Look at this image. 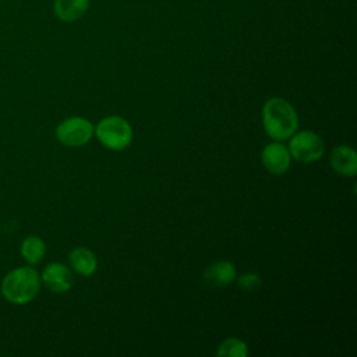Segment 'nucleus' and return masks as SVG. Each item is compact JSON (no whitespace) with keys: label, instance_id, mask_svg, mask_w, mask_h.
Wrapping results in <instances>:
<instances>
[{"label":"nucleus","instance_id":"1","mask_svg":"<svg viewBox=\"0 0 357 357\" xmlns=\"http://www.w3.org/2000/svg\"><path fill=\"white\" fill-rule=\"evenodd\" d=\"M262 124L265 132L276 139H289L298 127L296 109L282 98L268 99L262 107Z\"/></svg>","mask_w":357,"mask_h":357},{"label":"nucleus","instance_id":"2","mask_svg":"<svg viewBox=\"0 0 357 357\" xmlns=\"http://www.w3.org/2000/svg\"><path fill=\"white\" fill-rule=\"evenodd\" d=\"M40 276L32 266L11 269L1 280L0 291L6 301L24 305L31 303L40 290Z\"/></svg>","mask_w":357,"mask_h":357},{"label":"nucleus","instance_id":"3","mask_svg":"<svg viewBox=\"0 0 357 357\" xmlns=\"http://www.w3.org/2000/svg\"><path fill=\"white\" fill-rule=\"evenodd\" d=\"M93 132L98 141L112 151H123L132 141V128L130 123L120 116L105 117Z\"/></svg>","mask_w":357,"mask_h":357},{"label":"nucleus","instance_id":"4","mask_svg":"<svg viewBox=\"0 0 357 357\" xmlns=\"http://www.w3.org/2000/svg\"><path fill=\"white\" fill-rule=\"evenodd\" d=\"M325 151L324 141L312 131L294 132L290 137L289 152L297 162L311 163L322 158Z\"/></svg>","mask_w":357,"mask_h":357},{"label":"nucleus","instance_id":"5","mask_svg":"<svg viewBox=\"0 0 357 357\" xmlns=\"http://www.w3.org/2000/svg\"><path fill=\"white\" fill-rule=\"evenodd\" d=\"M93 126L84 117H68L56 128V138L66 146L78 148L85 145L93 135Z\"/></svg>","mask_w":357,"mask_h":357},{"label":"nucleus","instance_id":"6","mask_svg":"<svg viewBox=\"0 0 357 357\" xmlns=\"http://www.w3.org/2000/svg\"><path fill=\"white\" fill-rule=\"evenodd\" d=\"M40 282L53 293H66L73 287L74 278L64 264L52 262L43 269Z\"/></svg>","mask_w":357,"mask_h":357},{"label":"nucleus","instance_id":"7","mask_svg":"<svg viewBox=\"0 0 357 357\" xmlns=\"http://www.w3.org/2000/svg\"><path fill=\"white\" fill-rule=\"evenodd\" d=\"M264 167L272 174H283L290 167L289 148L279 142L268 144L261 153Z\"/></svg>","mask_w":357,"mask_h":357},{"label":"nucleus","instance_id":"8","mask_svg":"<svg viewBox=\"0 0 357 357\" xmlns=\"http://www.w3.org/2000/svg\"><path fill=\"white\" fill-rule=\"evenodd\" d=\"M329 160L332 169L340 176L351 177L357 173V153L347 145L336 146L332 151Z\"/></svg>","mask_w":357,"mask_h":357},{"label":"nucleus","instance_id":"9","mask_svg":"<svg viewBox=\"0 0 357 357\" xmlns=\"http://www.w3.org/2000/svg\"><path fill=\"white\" fill-rule=\"evenodd\" d=\"M236 278L234 265L229 261H219L209 265L204 272V280L213 287L230 284Z\"/></svg>","mask_w":357,"mask_h":357},{"label":"nucleus","instance_id":"10","mask_svg":"<svg viewBox=\"0 0 357 357\" xmlns=\"http://www.w3.org/2000/svg\"><path fill=\"white\" fill-rule=\"evenodd\" d=\"M89 0H54L53 10L56 17L63 22L79 20L88 10Z\"/></svg>","mask_w":357,"mask_h":357},{"label":"nucleus","instance_id":"11","mask_svg":"<svg viewBox=\"0 0 357 357\" xmlns=\"http://www.w3.org/2000/svg\"><path fill=\"white\" fill-rule=\"evenodd\" d=\"M70 265L71 268L82 276H91L95 273L96 268H98V259L95 257V254L85 248V247H77L74 248L70 255Z\"/></svg>","mask_w":357,"mask_h":357},{"label":"nucleus","instance_id":"12","mask_svg":"<svg viewBox=\"0 0 357 357\" xmlns=\"http://www.w3.org/2000/svg\"><path fill=\"white\" fill-rule=\"evenodd\" d=\"M20 252L29 265L39 264L46 254V244L38 236H28L21 241Z\"/></svg>","mask_w":357,"mask_h":357},{"label":"nucleus","instance_id":"13","mask_svg":"<svg viewBox=\"0 0 357 357\" xmlns=\"http://www.w3.org/2000/svg\"><path fill=\"white\" fill-rule=\"evenodd\" d=\"M218 356H226V357H245L248 356L247 344L236 337H230L223 340L216 350Z\"/></svg>","mask_w":357,"mask_h":357},{"label":"nucleus","instance_id":"14","mask_svg":"<svg viewBox=\"0 0 357 357\" xmlns=\"http://www.w3.org/2000/svg\"><path fill=\"white\" fill-rule=\"evenodd\" d=\"M238 286L244 290V291H254L258 290L261 286V278L257 273H245L243 276H240L238 279Z\"/></svg>","mask_w":357,"mask_h":357}]
</instances>
